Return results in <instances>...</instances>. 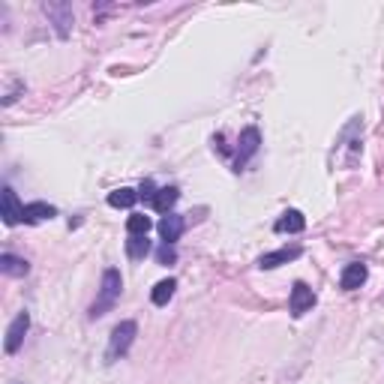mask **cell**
Returning <instances> with one entry per match:
<instances>
[{
	"label": "cell",
	"mask_w": 384,
	"mask_h": 384,
	"mask_svg": "<svg viewBox=\"0 0 384 384\" xmlns=\"http://www.w3.org/2000/svg\"><path fill=\"white\" fill-rule=\"evenodd\" d=\"M45 15H49V18H54V27H57L60 36L69 34V25H73V10H69L66 3H51V6H45Z\"/></svg>",
	"instance_id": "8fae6325"
},
{
	"label": "cell",
	"mask_w": 384,
	"mask_h": 384,
	"mask_svg": "<svg viewBox=\"0 0 384 384\" xmlns=\"http://www.w3.org/2000/svg\"><path fill=\"white\" fill-rule=\"evenodd\" d=\"M57 216V207L45 205V201H34V205H25V216H21V222H42V219H51Z\"/></svg>",
	"instance_id": "7c38bea8"
},
{
	"label": "cell",
	"mask_w": 384,
	"mask_h": 384,
	"mask_svg": "<svg viewBox=\"0 0 384 384\" xmlns=\"http://www.w3.org/2000/svg\"><path fill=\"white\" fill-rule=\"evenodd\" d=\"M147 253H151V240H147V234H129L127 240V255L132 261H141Z\"/></svg>",
	"instance_id": "5bb4252c"
},
{
	"label": "cell",
	"mask_w": 384,
	"mask_h": 384,
	"mask_svg": "<svg viewBox=\"0 0 384 384\" xmlns=\"http://www.w3.org/2000/svg\"><path fill=\"white\" fill-rule=\"evenodd\" d=\"M156 261H159V264H175V261H177L175 246H171V244H162L159 249H156Z\"/></svg>",
	"instance_id": "d6986e66"
},
{
	"label": "cell",
	"mask_w": 384,
	"mask_h": 384,
	"mask_svg": "<svg viewBox=\"0 0 384 384\" xmlns=\"http://www.w3.org/2000/svg\"><path fill=\"white\" fill-rule=\"evenodd\" d=\"M175 288H177V282H175V279H162V282H156L153 292H151L153 307H166L171 297H175Z\"/></svg>",
	"instance_id": "9a60e30c"
},
{
	"label": "cell",
	"mask_w": 384,
	"mask_h": 384,
	"mask_svg": "<svg viewBox=\"0 0 384 384\" xmlns=\"http://www.w3.org/2000/svg\"><path fill=\"white\" fill-rule=\"evenodd\" d=\"M258 144H261V132H258L255 127H246L244 132H240V141H238V159H234V168H244L249 162V156L258 153Z\"/></svg>",
	"instance_id": "3957f363"
},
{
	"label": "cell",
	"mask_w": 384,
	"mask_h": 384,
	"mask_svg": "<svg viewBox=\"0 0 384 384\" xmlns=\"http://www.w3.org/2000/svg\"><path fill=\"white\" fill-rule=\"evenodd\" d=\"M120 288H123V279H120V270H114V268H108L103 273V285H99V297L93 300V307H90V318H99V316H105L108 309L117 303V297H120Z\"/></svg>",
	"instance_id": "6da1fadb"
},
{
	"label": "cell",
	"mask_w": 384,
	"mask_h": 384,
	"mask_svg": "<svg viewBox=\"0 0 384 384\" xmlns=\"http://www.w3.org/2000/svg\"><path fill=\"white\" fill-rule=\"evenodd\" d=\"M0 216L6 225H18L25 216V205H18V195L12 192V186H3V192H0Z\"/></svg>",
	"instance_id": "277c9868"
},
{
	"label": "cell",
	"mask_w": 384,
	"mask_h": 384,
	"mask_svg": "<svg viewBox=\"0 0 384 384\" xmlns=\"http://www.w3.org/2000/svg\"><path fill=\"white\" fill-rule=\"evenodd\" d=\"M0 270H3L6 277H27L30 264L25 261V258L12 255V253H3V255H0Z\"/></svg>",
	"instance_id": "4fadbf2b"
},
{
	"label": "cell",
	"mask_w": 384,
	"mask_h": 384,
	"mask_svg": "<svg viewBox=\"0 0 384 384\" xmlns=\"http://www.w3.org/2000/svg\"><path fill=\"white\" fill-rule=\"evenodd\" d=\"M177 199H180V192L175 190V186H162L153 199V207L159 210V214H171V207L177 205Z\"/></svg>",
	"instance_id": "2e32d148"
},
{
	"label": "cell",
	"mask_w": 384,
	"mask_h": 384,
	"mask_svg": "<svg viewBox=\"0 0 384 384\" xmlns=\"http://www.w3.org/2000/svg\"><path fill=\"white\" fill-rule=\"evenodd\" d=\"M151 216H144V214H132L129 219H127V231L129 234H147L151 231Z\"/></svg>",
	"instance_id": "ac0fdd59"
},
{
	"label": "cell",
	"mask_w": 384,
	"mask_h": 384,
	"mask_svg": "<svg viewBox=\"0 0 384 384\" xmlns=\"http://www.w3.org/2000/svg\"><path fill=\"white\" fill-rule=\"evenodd\" d=\"M27 327H30V316H27V312H18V316H15V321L10 324V331H6V342H3L6 355H15V351L21 348Z\"/></svg>",
	"instance_id": "5b68a950"
},
{
	"label": "cell",
	"mask_w": 384,
	"mask_h": 384,
	"mask_svg": "<svg viewBox=\"0 0 384 384\" xmlns=\"http://www.w3.org/2000/svg\"><path fill=\"white\" fill-rule=\"evenodd\" d=\"M277 234H300L303 229H307V219H303L300 210H285L282 214V219H277Z\"/></svg>",
	"instance_id": "30bf717a"
},
{
	"label": "cell",
	"mask_w": 384,
	"mask_h": 384,
	"mask_svg": "<svg viewBox=\"0 0 384 384\" xmlns=\"http://www.w3.org/2000/svg\"><path fill=\"white\" fill-rule=\"evenodd\" d=\"M138 201V192L129 190V186H123V190H114L112 195H108V205L112 207H132Z\"/></svg>",
	"instance_id": "e0dca14e"
},
{
	"label": "cell",
	"mask_w": 384,
	"mask_h": 384,
	"mask_svg": "<svg viewBox=\"0 0 384 384\" xmlns=\"http://www.w3.org/2000/svg\"><path fill=\"white\" fill-rule=\"evenodd\" d=\"M183 229H186V222H183V216H180V214L162 216L159 219V238H162V244L175 246L177 240H180V234H183Z\"/></svg>",
	"instance_id": "52a82bcc"
},
{
	"label": "cell",
	"mask_w": 384,
	"mask_h": 384,
	"mask_svg": "<svg viewBox=\"0 0 384 384\" xmlns=\"http://www.w3.org/2000/svg\"><path fill=\"white\" fill-rule=\"evenodd\" d=\"M136 336H138V324L136 321H120V324L112 331V340H108V351H105V357L108 360H117V357H123L127 351L132 348V342H136Z\"/></svg>",
	"instance_id": "7a4b0ae2"
},
{
	"label": "cell",
	"mask_w": 384,
	"mask_h": 384,
	"mask_svg": "<svg viewBox=\"0 0 384 384\" xmlns=\"http://www.w3.org/2000/svg\"><path fill=\"white\" fill-rule=\"evenodd\" d=\"M366 277H370V270H366V264H348L346 270H342V277H340V285L346 288V292H355V288H360L366 282Z\"/></svg>",
	"instance_id": "9c48e42d"
},
{
	"label": "cell",
	"mask_w": 384,
	"mask_h": 384,
	"mask_svg": "<svg viewBox=\"0 0 384 384\" xmlns=\"http://www.w3.org/2000/svg\"><path fill=\"white\" fill-rule=\"evenodd\" d=\"M300 253H303L300 246L277 249V253H268V255L258 258V268H261V270H273V268H279V264H288V261H294V258H300Z\"/></svg>",
	"instance_id": "ba28073f"
},
{
	"label": "cell",
	"mask_w": 384,
	"mask_h": 384,
	"mask_svg": "<svg viewBox=\"0 0 384 384\" xmlns=\"http://www.w3.org/2000/svg\"><path fill=\"white\" fill-rule=\"evenodd\" d=\"M156 192H159V190H156L153 180H144V183H141V190H138V199H144V201H151V205H153Z\"/></svg>",
	"instance_id": "ffe728a7"
},
{
	"label": "cell",
	"mask_w": 384,
	"mask_h": 384,
	"mask_svg": "<svg viewBox=\"0 0 384 384\" xmlns=\"http://www.w3.org/2000/svg\"><path fill=\"white\" fill-rule=\"evenodd\" d=\"M316 307V294H312V288L307 282H294L292 285V316L300 318L303 312H309Z\"/></svg>",
	"instance_id": "8992f818"
}]
</instances>
